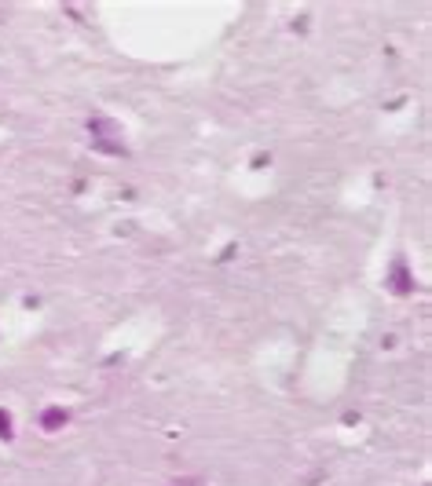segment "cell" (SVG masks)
Returning a JSON list of instances; mask_svg holds the SVG:
<instances>
[{
	"instance_id": "cell-3",
	"label": "cell",
	"mask_w": 432,
	"mask_h": 486,
	"mask_svg": "<svg viewBox=\"0 0 432 486\" xmlns=\"http://www.w3.org/2000/svg\"><path fill=\"white\" fill-rule=\"evenodd\" d=\"M11 435H15V428H11V413L0 410V439H11Z\"/></svg>"
},
{
	"instance_id": "cell-2",
	"label": "cell",
	"mask_w": 432,
	"mask_h": 486,
	"mask_svg": "<svg viewBox=\"0 0 432 486\" xmlns=\"http://www.w3.org/2000/svg\"><path fill=\"white\" fill-rule=\"evenodd\" d=\"M392 289H396V293H410V289H414V285H410V274H407L403 264L392 271Z\"/></svg>"
},
{
	"instance_id": "cell-1",
	"label": "cell",
	"mask_w": 432,
	"mask_h": 486,
	"mask_svg": "<svg viewBox=\"0 0 432 486\" xmlns=\"http://www.w3.org/2000/svg\"><path fill=\"white\" fill-rule=\"evenodd\" d=\"M70 420V413L62 410V406H52V410H44V417H41V424L48 428V431H59L62 424Z\"/></svg>"
}]
</instances>
